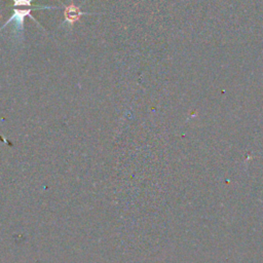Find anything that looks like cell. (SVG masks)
<instances>
[{"label": "cell", "instance_id": "cell-1", "mask_svg": "<svg viewBox=\"0 0 263 263\" xmlns=\"http://www.w3.org/2000/svg\"><path fill=\"white\" fill-rule=\"evenodd\" d=\"M12 1H13V12H12V15L0 28V31H2L8 24L13 23L14 24V31H15L16 35L23 33V31H24V23H25V17L26 16H29L39 27H41L43 29L41 24H39L38 21L31 13L33 10H35V9H57V8L59 9L60 8L58 6H47V5L33 4L34 0H12Z\"/></svg>", "mask_w": 263, "mask_h": 263}, {"label": "cell", "instance_id": "cell-2", "mask_svg": "<svg viewBox=\"0 0 263 263\" xmlns=\"http://www.w3.org/2000/svg\"><path fill=\"white\" fill-rule=\"evenodd\" d=\"M65 10H64V23L63 25H68L69 28L71 29L72 26L78 22L80 20V17L84 14H87L86 12H82L80 10V7L76 6L73 2V0H71L70 4L64 5Z\"/></svg>", "mask_w": 263, "mask_h": 263}]
</instances>
